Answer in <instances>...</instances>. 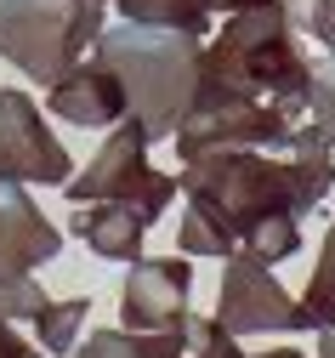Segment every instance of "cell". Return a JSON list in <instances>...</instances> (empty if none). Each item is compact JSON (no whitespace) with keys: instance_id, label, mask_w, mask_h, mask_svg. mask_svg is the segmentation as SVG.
Instances as JSON below:
<instances>
[{"instance_id":"cell-20","label":"cell","mask_w":335,"mask_h":358,"mask_svg":"<svg viewBox=\"0 0 335 358\" xmlns=\"http://www.w3.org/2000/svg\"><path fill=\"white\" fill-rule=\"evenodd\" d=\"M0 358H45L40 347H29V341L17 336V324L6 319V313H0Z\"/></svg>"},{"instance_id":"cell-13","label":"cell","mask_w":335,"mask_h":358,"mask_svg":"<svg viewBox=\"0 0 335 358\" xmlns=\"http://www.w3.org/2000/svg\"><path fill=\"white\" fill-rule=\"evenodd\" d=\"M125 23H148V29H182V34H205L216 17V0H114Z\"/></svg>"},{"instance_id":"cell-3","label":"cell","mask_w":335,"mask_h":358,"mask_svg":"<svg viewBox=\"0 0 335 358\" xmlns=\"http://www.w3.org/2000/svg\"><path fill=\"white\" fill-rule=\"evenodd\" d=\"M103 34V0H0V57L52 85Z\"/></svg>"},{"instance_id":"cell-2","label":"cell","mask_w":335,"mask_h":358,"mask_svg":"<svg viewBox=\"0 0 335 358\" xmlns=\"http://www.w3.org/2000/svg\"><path fill=\"white\" fill-rule=\"evenodd\" d=\"M205 92H238V97H273L284 108H307L313 97V57L296 46V23L284 0L227 12L222 34L205 46Z\"/></svg>"},{"instance_id":"cell-7","label":"cell","mask_w":335,"mask_h":358,"mask_svg":"<svg viewBox=\"0 0 335 358\" xmlns=\"http://www.w3.org/2000/svg\"><path fill=\"white\" fill-rule=\"evenodd\" d=\"M74 176L69 148L52 137L29 92H0V182H45L63 188Z\"/></svg>"},{"instance_id":"cell-15","label":"cell","mask_w":335,"mask_h":358,"mask_svg":"<svg viewBox=\"0 0 335 358\" xmlns=\"http://www.w3.org/2000/svg\"><path fill=\"white\" fill-rule=\"evenodd\" d=\"M85 313H91V301H85V296L45 301V307L34 313V336H40L45 358H57V352H74V347H80V324H85Z\"/></svg>"},{"instance_id":"cell-5","label":"cell","mask_w":335,"mask_h":358,"mask_svg":"<svg viewBox=\"0 0 335 358\" xmlns=\"http://www.w3.org/2000/svg\"><path fill=\"white\" fill-rule=\"evenodd\" d=\"M290 114L273 97H238V92H205L199 85V103L176 125V154L194 159L205 148H290Z\"/></svg>"},{"instance_id":"cell-4","label":"cell","mask_w":335,"mask_h":358,"mask_svg":"<svg viewBox=\"0 0 335 358\" xmlns=\"http://www.w3.org/2000/svg\"><path fill=\"white\" fill-rule=\"evenodd\" d=\"M148 137L131 125V120H120V125H108V143L85 159V171L80 176H69V199L74 205H91V199H114V205H131L142 222H159L165 216V205L182 194L176 188V176L171 171H159L154 159H148Z\"/></svg>"},{"instance_id":"cell-9","label":"cell","mask_w":335,"mask_h":358,"mask_svg":"<svg viewBox=\"0 0 335 358\" xmlns=\"http://www.w3.org/2000/svg\"><path fill=\"white\" fill-rule=\"evenodd\" d=\"M57 250L63 228L23 194V182H0V273H34Z\"/></svg>"},{"instance_id":"cell-6","label":"cell","mask_w":335,"mask_h":358,"mask_svg":"<svg viewBox=\"0 0 335 358\" xmlns=\"http://www.w3.org/2000/svg\"><path fill=\"white\" fill-rule=\"evenodd\" d=\"M216 324L227 336H301V330H313L301 296L284 290L273 279V262H262L245 245L227 256L222 296H216Z\"/></svg>"},{"instance_id":"cell-1","label":"cell","mask_w":335,"mask_h":358,"mask_svg":"<svg viewBox=\"0 0 335 358\" xmlns=\"http://www.w3.org/2000/svg\"><path fill=\"white\" fill-rule=\"evenodd\" d=\"M97 57L125 85V120L148 143H171L176 125L194 114L205 85V34L148 29V23H114L97 34Z\"/></svg>"},{"instance_id":"cell-23","label":"cell","mask_w":335,"mask_h":358,"mask_svg":"<svg viewBox=\"0 0 335 358\" xmlns=\"http://www.w3.org/2000/svg\"><path fill=\"white\" fill-rule=\"evenodd\" d=\"M103 6H108V0H103Z\"/></svg>"},{"instance_id":"cell-8","label":"cell","mask_w":335,"mask_h":358,"mask_svg":"<svg viewBox=\"0 0 335 358\" xmlns=\"http://www.w3.org/2000/svg\"><path fill=\"white\" fill-rule=\"evenodd\" d=\"M194 296V267L182 256H136L120 285V324L125 330H171L182 324Z\"/></svg>"},{"instance_id":"cell-17","label":"cell","mask_w":335,"mask_h":358,"mask_svg":"<svg viewBox=\"0 0 335 358\" xmlns=\"http://www.w3.org/2000/svg\"><path fill=\"white\" fill-rule=\"evenodd\" d=\"M301 307H307L313 330H335V228H329L324 245H318V267H313V279H307Z\"/></svg>"},{"instance_id":"cell-22","label":"cell","mask_w":335,"mask_h":358,"mask_svg":"<svg viewBox=\"0 0 335 358\" xmlns=\"http://www.w3.org/2000/svg\"><path fill=\"white\" fill-rule=\"evenodd\" d=\"M245 6H262V0H216V12H245Z\"/></svg>"},{"instance_id":"cell-14","label":"cell","mask_w":335,"mask_h":358,"mask_svg":"<svg viewBox=\"0 0 335 358\" xmlns=\"http://www.w3.org/2000/svg\"><path fill=\"white\" fill-rule=\"evenodd\" d=\"M176 250H187V256H233L238 250V239H233V228L211 210V205H199V199H187L182 205V234H176Z\"/></svg>"},{"instance_id":"cell-21","label":"cell","mask_w":335,"mask_h":358,"mask_svg":"<svg viewBox=\"0 0 335 358\" xmlns=\"http://www.w3.org/2000/svg\"><path fill=\"white\" fill-rule=\"evenodd\" d=\"M318 358H335V330H318Z\"/></svg>"},{"instance_id":"cell-12","label":"cell","mask_w":335,"mask_h":358,"mask_svg":"<svg viewBox=\"0 0 335 358\" xmlns=\"http://www.w3.org/2000/svg\"><path fill=\"white\" fill-rule=\"evenodd\" d=\"M74 358H187V330H91V341H80Z\"/></svg>"},{"instance_id":"cell-11","label":"cell","mask_w":335,"mask_h":358,"mask_svg":"<svg viewBox=\"0 0 335 358\" xmlns=\"http://www.w3.org/2000/svg\"><path fill=\"white\" fill-rule=\"evenodd\" d=\"M74 234L108 256V262H136L142 256V234H148V222H142L131 205H114V199H91V205H74Z\"/></svg>"},{"instance_id":"cell-10","label":"cell","mask_w":335,"mask_h":358,"mask_svg":"<svg viewBox=\"0 0 335 358\" xmlns=\"http://www.w3.org/2000/svg\"><path fill=\"white\" fill-rule=\"evenodd\" d=\"M45 108H52L57 120H69V125H103V131L131 114L125 108V85H120V74L103 57L63 69L52 85H45Z\"/></svg>"},{"instance_id":"cell-18","label":"cell","mask_w":335,"mask_h":358,"mask_svg":"<svg viewBox=\"0 0 335 358\" xmlns=\"http://www.w3.org/2000/svg\"><path fill=\"white\" fill-rule=\"evenodd\" d=\"M307 114H313V125L324 131V137L335 143V52L313 63V97H307Z\"/></svg>"},{"instance_id":"cell-16","label":"cell","mask_w":335,"mask_h":358,"mask_svg":"<svg viewBox=\"0 0 335 358\" xmlns=\"http://www.w3.org/2000/svg\"><path fill=\"white\" fill-rule=\"evenodd\" d=\"M182 330H187V358H307L301 347H273V352H245L238 347V336H227L216 319H194L187 313L182 319Z\"/></svg>"},{"instance_id":"cell-19","label":"cell","mask_w":335,"mask_h":358,"mask_svg":"<svg viewBox=\"0 0 335 358\" xmlns=\"http://www.w3.org/2000/svg\"><path fill=\"white\" fill-rule=\"evenodd\" d=\"M284 12H290L296 34H313L335 52V0H284Z\"/></svg>"}]
</instances>
